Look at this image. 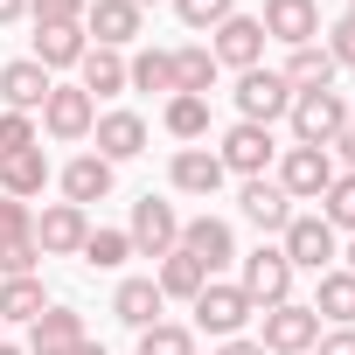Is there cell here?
<instances>
[{
	"instance_id": "1",
	"label": "cell",
	"mask_w": 355,
	"mask_h": 355,
	"mask_svg": "<svg viewBox=\"0 0 355 355\" xmlns=\"http://www.w3.org/2000/svg\"><path fill=\"white\" fill-rule=\"evenodd\" d=\"M293 146H334L348 132V98L341 91H293Z\"/></svg>"
},
{
	"instance_id": "2",
	"label": "cell",
	"mask_w": 355,
	"mask_h": 355,
	"mask_svg": "<svg viewBox=\"0 0 355 355\" xmlns=\"http://www.w3.org/2000/svg\"><path fill=\"white\" fill-rule=\"evenodd\" d=\"M189 306H196V327H202V334H216V341L244 334V320L258 313V306L244 300V286H230V279H209V286H202Z\"/></svg>"
},
{
	"instance_id": "3",
	"label": "cell",
	"mask_w": 355,
	"mask_h": 355,
	"mask_svg": "<svg viewBox=\"0 0 355 355\" xmlns=\"http://www.w3.org/2000/svg\"><path fill=\"white\" fill-rule=\"evenodd\" d=\"M313 341H320V313H313V306H300V300L265 306V334H258L265 355H306Z\"/></svg>"
},
{
	"instance_id": "4",
	"label": "cell",
	"mask_w": 355,
	"mask_h": 355,
	"mask_svg": "<svg viewBox=\"0 0 355 355\" xmlns=\"http://www.w3.org/2000/svg\"><path fill=\"white\" fill-rule=\"evenodd\" d=\"M327 182H334V153H327V146H286V153H279V189H286L293 202H320Z\"/></svg>"
},
{
	"instance_id": "5",
	"label": "cell",
	"mask_w": 355,
	"mask_h": 355,
	"mask_svg": "<svg viewBox=\"0 0 355 355\" xmlns=\"http://www.w3.org/2000/svg\"><path fill=\"white\" fill-rule=\"evenodd\" d=\"M216 160H223V174H244V182H258V174L279 160V139H272V125H230L223 132V146H216Z\"/></svg>"
},
{
	"instance_id": "6",
	"label": "cell",
	"mask_w": 355,
	"mask_h": 355,
	"mask_svg": "<svg viewBox=\"0 0 355 355\" xmlns=\"http://www.w3.org/2000/svg\"><path fill=\"white\" fill-rule=\"evenodd\" d=\"M237 112H244V125H272V119H286L293 112V84L279 77V70H244L237 77Z\"/></svg>"
},
{
	"instance_id": "7",
	"label": "cell",
	"mask_w": 355,
	"mask_h": 355,
	"mask_svg": "<svg viewBox=\"0 0 355 355\" xmlns=\"http://www.w3.org/2000/svg\"><path fill=\"white\" fill-rule=\"evenodd\" d=\"M125 237H132V251H139V258H167L174 244H182V216H174V202H153V196H139V202H132V223H125Z\"/></svg>"
},
{
	"instance_id": "8",
	"label": "cell",
	"mask_w": 355,
	"mask_h": 355,
	"mask_svg": "<svg viewBox=\"0 0 355 355\" xmlns=\"http://www.w3.org/2000/svg\"><path fill=\"white\" fill-rule=\"evenodd\" d=\"M42 125H49V139H91V125H98L91 91H84V84H49V98H42Z\"/></svg>"
},
{
	"instance_id": "9",
	"label": "cell",
	"mask_w": 355,
	"mask_h": 355,
	"mask_svg": "<svg viewBox=\"0 0 355 355\" xmlns=\"http://www.w3.org/2000/svg\"><path fill=\"white\" fill-rule=\"evenodd\" d=\"M244 300L251 306H279V300H293V265H286V251L279 244H258L251 258H244Z\"/></svg>"
},
{
	"instance_id": "10",
	"label": "cell",
	"mask_w": 355,
	"mask_h": 355,
	"mask_svg": "<svg viewBox=\"0 0 355 355\" xmlns=\"http://www.w3.org/2000/svg\"><path fill=\"white\" fill-rule=\"evenodd\" d=\"M279 237H286L279 251H286L293 272H327V258H334V223L327 216H293Z\"/></svg>"
},
{
	"instance_id": "11",
	"label": "cell",
	"mask_w": 355,
	"mask_h": 355,
	"mask_svg": "<svg viewBox=\"0 0 355 355\" xmlns=\"http://www.w3.org/2000/svg\"><path fill=\"white\" fill-rule=\"evenodd\" d=\"M258 28H265V42L306 49V42H320V8H313V0H265Z\"/></svg>"
},
{
	"instance_id": "12",
	"label": "cell",
	"mask_w": 355,
	"mask_h": 355,
	"mask_svg": "<svg viewBox=\"0 0 355 355\" xmlns=\"http://www.w3.org/2000/svg\"><path fill=\"white\" fill-rule=\"evenodd\" d=\"M84 237H91V209H77V202H49V209L35 216L42 258H70V251H84Z\"/></svg>"
},
{
	"instance_id": "13",
	"label": "cell",
	"mask_w": 355,
	"mask_h": 355,
	"mask_svg": "<svg viewBox=\"0 0 355 355\" xmlns=\"http://www.w3.org/2000/svg\"><path fill=\"white\" fill-rule=\"evenodd\" d=\"M209 56H216V63H230L237 77H244V70H258V63H265V28H258V15H230V21L216 28Z\"/></svg>"
},
{
	"instance_id": "14",
	"label": "cell",
	"mask_w": 355,
	"mask_h": 355,
	"mask_svg": "<svg viewBox=\"0 0 355 355\" xmlns=\"http://www.w3.org/2000/svg\"><path fill=\"white\" fill-rule=\"evenodd\" d=\"M182 251L216 279V272L237 258V237H230V223H223V216H189V223H182Z\"/></svg>"
},
{
	"instance_id": "15",
	"label": "cell",
	"mask_w": 355,
	"mask_h": 355,
	"mask_svg": "<svg viewBox=\"0 0 355 355\" xmlns=\"http://www.w3.org/2000/svg\"><path fill=\"white\" fill-rule=\"evenodd\" d=\"M91 139H98V160H132V153H146V119L139 112H98V125H91Z\"/></svg>"
},
{
	"instance_id": "16",
	"label": "cell",
	"mask_w": 355,
	"mask_h": 355,
	"mask_svg": "<svg viewBox=\"0 0 355 355\" xmlns=\"http://www.w3.org/2000/svg\"><path fill=\"white\" fill-rule=\"evenodd\" d=\"M84 28L98 35L91 49H125L139 35V8L132 0H84Z\"/></svg>"
},
{
	"instance_id": "17",
	"label": "cell",
	"mask_w": 355,
	"mask_h": 355,
	"mask_svg": "<svg viewBox=\"0 0 355 355\" xmlns=\"http://www.w3.org/2000/svg\"><path fill=\"white\" fill-rule=\"evenodd\" d=\"M49 84H56V77H49L35 56H15L8 70H0V98H8V112H42Z\"/></svg>"
},
{
	"instance_id": "18",
	"label": "cell",
	"mask_w": 355,
	"mask_h": 355,
	"mask_svg": "<svg viewBox=\"0 0 355 355\" xmlns=\"http://www.w3.org/2000/svg\"><path fill=\"white\" fill-rule=\"evenodd\" d=\"M49 182V153L42 146H21V153H0V196H15V202H35Z\"/></svg>"
},
{
	"instance_id": "19",
	"label": "cell",
	"mask_w": 355,
	"mask_h": 355,
	"mask_svg": "<svg viewBox=\"0 0 355 355\" xmlns=\"http://www.w3.org/2000/svg\"><path fill=\"white\" fill-rule=\"evenodd\" d=\"M105 196H112V160H98V153H77V160L63 167V202L91 209V202H105Z\"/></svg>"
},
{
	"instance_id": "20",
	"label": "cell",
	"mask_w": 355,
	"mask_h": 355,
	"mask_svg": "<svg viewBox=\"0 0 355 355\" xmlns=\"http://www.w3.org/2000/svg\"><path fill=\"white\" fill-rule=\"evenodd\" d=\"M174 189H182V196H216L223 189V160L209 146H182V153H174Z\"/></svg>"
},
{
	"instance_id": "21",
	"label": "cell",
	"mask_w": 355,
	"mask_h": 355,
	"mask_svg": "<svg viewBox=\"0 0 355 355\" xmlns=\"http://www.w3.org/2000/svg\"><path fill=\"white\" fill-rule=\"evenodd\" d=\"M237 202H244V216H251L258 230H286V223H293V196H286L279 182H265V174H258V182H244Z\"/></svg>"
},
{
	"instance_id": "22",
	"label": "cell",
	"mask_w": 355,
	"mask_h": 355,
	"mask_svg": "<svg viewBox=\"0 0 355 355\" xmlns=\"http://www.w3.org/2000/svg\"><path fill=\"white\" fill-rule=\"evenodd\" d=\"M28 355H49V348H70V341H84V313L77 306H42L35 320H28Z\"/></svg>"
},
{
	"instance_id": "23",
	"label": "cell",
	"mask_w": 355,
	"mask_h": 355,
	"mask_svg": "<svg viewBox=\"0 0 355 355\" xmlns=\"http://www.w3.org/2000/svg\"><path fill=\"white\" fill-rule=\"evenodd\" d=\"M293 91H334V56L320 49V42H306V49H293L286 56V70H279Z\"/></svg>"
},
{
	"instance_id": "24",
	"label": "cell",
	"mask_w": 355,
	"mask_h": 355,
	"mask_svg": "<svg viewBox=\"0 0 355 355\" xmlns=\"http://www.w3.org/2000/svg\"><path fill=\"white\" fill-rule=\"evenodd\" d=\"M160 306H167V300H160V286H153V279H125V286L112 293V313H119L125 327H153V320H160Z\"/></svg>"
},
{
	"instance_id": "25",
	"label": "cell",
	"mask_w": 355,
	"mask_h": 355,
	"mask_svg": "<svg viewBox=\"0 0 355 355\" xmlns=\"http://www.w3.org/2000/svg\"><path fill=\"white\" fill-rule=\"evenodd\" d=\"M313 313L334 320V327H355V272H320V293H313Z\"/></svg>"
},
{
	"instance_id": "26",
	"label": "cell",
	"mask_w": 355,
	"mask_h": 355,
	"mask_svg": "<svg viewBox=\"0 0 355 355\" xmlns=\"http://www.w3.org/2000/svg\"><path fill=\"white\" fill-rule=\"evenodd\" d=\"M153 286H160V300H196V293L209 286V272H202V265H196L182 244H174V251L160 258V279H153Z\"/></svg>"
},
{
	"instance_id": "27",
	"label": "cell",
	"mask_w": 355,
	"mask_h": 355,
	"mask_svg": "<svg viewBox=\"0 0 355 355\" xmlns=\"http://www.w3.org/2000/svg\"><path fill=\"white\" fill-rule=\"evenodd\" d=\"M77 70H84V91H91V105L125 91V56H119V49H84V63H77Z\"/></svg>"
},
{
	"instance_id": "28",
	"label": "cell",
	"mask_w": 355,
	"mask_h": 355,
	"mask_svg": "<svg viewBox=\"0 0 355 355\" xmlns=\"http://www.w3.org/2000/svg\"><path fill=\"white\" fill-rule=\"evenodd\" d=\"M216 56L202 49V42H189V49H174V91H189V98H209V84H216Z\"/></svg>"
},
{
	"instance_id": "29",
	"label": "cell",
	"mask_w": 355,
	"mask_h": 355,
	"mask_svg": "<svg viewBox=\"0 0 355 355\" xmlns=\"http://www.w3.org/2000/svg\"><path fill=\"white\" fill-rule=\"evenodd\" d=\"M84 28H35V63L42 70H70V63H84Z\"/></svg>"
},
{
	"instance_id": "30",
	"label": "cell",
	"mask_w": 355,
	"mask_h": 355,
	"mask_svg": "<svg viewBox=\"0 0 355 355\" xmlns=\"http://www.w3.org/2000/svg\"><path fill=\"white\" fill-rule=\"evenodd\" d=\"M125 84H132V91H167V98H174V49H139V56L125 63Z\"/></svg>"
},
{
	"instance_id": "31",
	"label": "cell",
	"mask_w": 355,
	"mask_h": 355,
	"mask_svg": "<svg viewBox=\"0 0 355 355\" xmlns=\"http://www.w3.org/2000/svg\"><path fill=\"white\" fill-rule=\"evenodd\" d=\"M167 132H174V139H202V132H209V98L174 91V98H167Z\"/></svg>"
},
{
	"instance_id": "32",
	"label": "cell",
	"mask_w": 355,
	"mask_h": 355,
	"mask_svg": "<svg viewBox=\"0 0 355 355\" xmlns=\"http://www.w3.org/2000/svg\"><path fill=\"white\" fill-rule=\"evenodd\" d=\"M42 306H49V300H42V279H35V272L0 286V320H35Z\"/></svg>"
},
{
	"instance_id": "33",
	"label": "cell",
	"mask_w": 355,
	"mask_h": 355,
	"mask_svg": "<svg viewBox=\"0 0 355 355\" xmlns=\"http://www.w3.org/2000/svg\"><path fill=\"white\" fill-rule=\"evenodd\" d=\"M139 355H196V334L174 320H153V327H139Z\"/></svg>"
},
{
	"instance_id": "34",
	"label": "cell",
	"mask_w": 355,
	"mask_h": 355,
	"mask_svg": "<svg viewBox=\"0 0 355 355\" xmlns=\"http://www.w3.org/2000/svg\"><path fill=\"white\" fill-rule=\"evenodd\" d=\"M125 258H132V237H125V230H91V237H84V265L112 272V265H125Z\"/></svg>"
},
{
	"instance_id": "35",
	"label": "cell",
	"mask_w": 355,
	"mask_h": 355,
	"mask_svg": "<svg viewBox=\"0 0 355 355\" xmlns=\"http://www.w3.org/2000/svg\"><path fill=\"white\" fill-rule=\"evenodd\" d=\"M320 216H327L334 230H355V174H334V182H327V196H320Z\"/></svg>"
},
{
	"instance_id": "36",
	"label": "cell",
	"mask_w": 355,
	"mask_h": 355,
	"mask_svg": "<svg viewBox=\"0 0 355 355\" xmlns=\"http://www.w3.org/2000/svg\"><path fill=\"white\" fill-rule=\"evenodd\" d=\"M35 258H42V244H35V237H0V279H28V272H35Z\"/></svg>"
},
{
	"instance_id": "37",
	"label": "cell",
	"mask_w": 355,
	"mask_h": 355,
	"mask_svg": "<svg viewBox=\"0 0 355 355\" xmlns=\"http://www.w3.org/2000/svg\"><path fill=\"white\" fill-rule=\"evenodd\" d=\"M174 15H182L189 28H223L237 8H230V0H174Z\"/></svg>"
},
{
	"instance_id": "38",
	"label": "cell",
	"mask_w": 355,
	"mask_h": 355,
	"mask_svg": "<svg viewBox=\"0 0 355 355\" xmlns=\"http://www.w3.org/2000/svg\"><path fill=\"white\" fill-rule=\"evenodd\" d=\"M35 28H77L84 21V0H28Z\"/></svg>"
},
{
	"instance_id": "39",
	"label": "cell",
	"mask_w": 355,
	"mask_h": 355,
	"mask_svg": "<svg viewBox=\"0 0 355 355\" xmlns=\"http://www.w3.org/2000/svg\"><path fill=\"white\" fill-rule=\"evenodd\" d=\"M21 146H42L35 139V119L28 112H0V153H21Z\"/></svg>"
},
{
	"instance_id": "40",
	"label": "cell",
	"mask_w": 355,
	"mask_h": 355,
	"mask_svg": "<svg viewBox=\"0 0 355 355\" xmlns=\"http://www.w3.org/2000/svg\"><path fill=\"white\" fill-rule=\"evenodd\" d=\"M0 237H35V209L15 202V196H0Z\"/></svg>"
},
{
	"instance_id": "41",
	"label": "cell",
	"mask_w": 355,
	"mask_h": 355,
	"mask_svg": "<svg viewBox=\"0 0 355 355\" xmlns=\"http://www.w3.org/2000/svg\"><path fill=\"white\" fill-rule=\"evenodd\" d=\"M320 49L334 56V70H341V63H355V15H341V21L327 28V42H320Z\"/></svg>"
},
{
	"instance_id": "42",
	"label": "cell",
	"mask_w": 355,
	"mask_h": 355,
	"mask_svg": "<svg viewBox=\"0 0 355 355\" xmlns=\"http://www.w3.org/2000/svg\"><path fill=\"white\" fill-rule=\"evenodd\" d=\"M313 348H320V355H355V327H334V334H320Z\"/></svg>"
},
{
	"instance_id": "43",
	"label": "cell",
	"mask_w": 355,
	"mask_h": 355,
	"mask_svg": "<svg viewBox=\"0 0 355 355\" xmlns=\"http://www.w3.org/2000/svg\"><path fill=\"white\" fill-rule=\"evenodd\" d=\"M49 355H105V341H91V334H84V341H70V348H49Z\"/></svg>"
},
{
	"instance_id": "44",
	"label": "cell",
	"mask_w": 355,
	"mask_h": 355,
	"mask_svg": "<svg viewBox=\"0 0 355 355\" xmlns=\"http://www.w3.org/2000/svg\"><path fill=\"white\" fill-rule=\"evenodd\" d=\"M327 153H341V160H348V174H355V132H341V139H334Z\"/></svg>"
},
{
	"instance_id": "45",
	"label": "cell",
	"mask_w": 355,
	"mask_h": 355,
	"mask_svg": "<svg viewBox=\"0 0 355 355\" xmlns=\"http://www.w3.org/2000/svg\"><path fill=\"white\" fill-rule=\"evenodd\" d=\"M223 355H265V348H258V341H244V334H230V341H223Z\"/></svg>"
},
{
	"instance_id": "46",
	"label": "cell",
	"mask_w": 355,
	"mask_h": 355,
	"mask_svg": "<svg viewBox=\"0 0 355 355\" xmlns=\"http://www.w3.org/2000/svg\"><path fill=\"white\" fill-rule=\"evenodd\" d=\"M28 15V0H0V28H8V21H21Z\"/></svg>"
},
{
	"instance_id": "47",
	"label": "cell",
	"mask_w": 355,
	"mask_h": 355,
	"mask_svg": "<svg viewBox=\"0 0 355 355\" xmlns=\"http://www.w3.org/2000/svg\"><path fill=\"white\" fill-rule=\"evenodd\" d=\"M0 355H28V348H15V341H0Z\"/></svg>"
},
{
	"instance_id": "48",
	"label": "cell",
	"mask_w": 355,
	"mask_h": 355,
	"mask_svg": "<svg viewBox=\"0 0 355 355\" xmlns=\"http://www.w3.org/2000/svg\"><path fill=\"white\" fill-rule=\"evenodd\" d=\"M348 272H355V244H348Z\"/></svg>"
},
{
	"instance_id": "49",
	"label": "cell",
	"mask_w": 355,
	"mask_h": 355,
	"mask_svg": "<svg viewBox=\"0 0 355 355\" xmlns=\"http://www.w3.org/2000/svg\"><path fill=\"white\" fill-rule=\"evenodd\" d=\"M348 132H355V105H348Z\"/></svg>"
},
{
	"instance_id": "50",
	"label": "cell",
	"mask_w": 355,
	"mask_h": 355,
	"mask_svg": "<svg viewBox=\"0 0 355 355\" xmlns=\"http://www.w3.org/2000/svg\"><path fill=\"white\" fill-rule=\"evenodd\" d=\"M132 8H146V0H132Z\"/></svg>"
},
{
	"instance_id": "51",
	"label": "cell",
	"mask_w": 355,
	"mask_h": 355,
	"mask_svg": "<svg viewBox=\"0 0 355 355\" xmlns=\"http://www.w3.org/2000/svg\"><path fill=\"white\" fill-rule=\"evenodd\" d=\"M348 15H355V0H348Z\"/></svg>"
}]
</instances>
